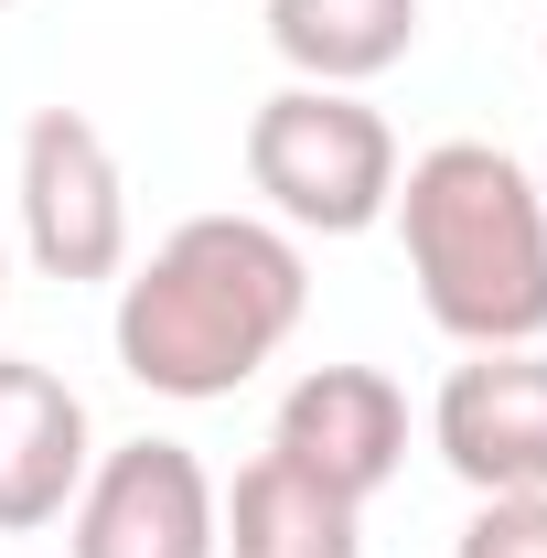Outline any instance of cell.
<instances>
[{
  "mask_svg": "<svg viewBox=\"0 0 547 558\" xmlns=\"http://www.w3.org/2000/svg\"><path fill=\"white\" fill-rule=\"evenodd\" d=\"M312 269L258 215H183L161 258L119 290V365L150 398H236L301 333Z\"/></svg>",
  "mask_w": 547,
  "mask_h": 558,
  "instance_id": "cell-1",
  "label": "cell"
},
{
  "mask_svg": "<svg viewBox=\"0 0 547 558\" xmlns=\"http://www.w3.org/2000/svg\"><path fill=\"white\" fill-rule=\"evenodd\" d=\"M398 236H409L418 312L473 354L537 344L547 333V205L515 150L494 140H440L398 183Z\"/></svg>",
  "mask_w": 547,
  "mask_h": 558,
  "instance_id": "cell-2",
  "label": "cell"
},
{
  "mask_svg": "<svg viewBox=\"0 0 547 558\" xmlns=\"http://www.w3.org/2000/svg\"><path fill=\"white\" fill-rule=\"evenodd\" d=\"M247 183L269 194L279 226L312 236H365L398 205V130L354 86H279L247 119Z\"/></svg>",
  "mask_w": 547,
  "mask_h": 558,
  "instance_id": "cell-3",
  "label": "cell"
},
{
  "mask_svg": "<svg viewBox=\"0 0 547 558\" xmlns=\"http://www.w3.org/2000/svg\"><path fill=\"white\" fill-rule=\"evenodd\" d=\"M22 247L44 279H119L130 269V194H119V161L97 119L44 108L22 130Z\"/></svg>",
  "mask_w": 547,
  "mask_h": 558,
  "instance_id": "cell-4",
  "label": "cell"
},
{
  "mask_svg": "<svg viewBox=\"0 0 547 558\" xmlns=\"http://www.w3.org/2000/svg\"><path fill=\"white\" fill-rule=\"evenodd\" d=\"M269 451L290 473L333 484L343 505H365V494L398 484V462H409V398H398V376H376V365H312V376L279 398Z\"/></svg>",
  "mask_w": 547,
  "mask_h": 558,
  "instance_id": "cell-5",
  "label": "cell"
},
{
  "mask_svg": "<svg viewBox=\"0 0 547 558\" xmlns=\"http://www.w3.org/2000/svg\"><path fill=\"white\" fill-rule=\"evenodd\" d=\"M75 558H215V484L183 440H130L75 484Z\"/></svg>",
  "mask_w": 547,
  "mask_h": 558,
  "instance_id": "cell-6",
  "label": "cell"
},
{
  "mask_svg": "<svg viewBox=\"0 0 547 558\" xmlns=\"http://www.w3.org/2000/svg\"><path fill=\"white\" fill-rule=\"evenodd\" d=\"M429 440L473 494H547V354L505 344V354L451 365V387L429 409Z\"/></svg>",
  "mask_w": 547,
  "mask_h": 558,
  "instance_id": "cell-7",
  "label": "cell"
},
{
  "mask_svg": "<svg viewBox=\"0 0 547 558\" xmlns=\"http://www.w3.org/2000/svg\"><path fill=\"white\" fill-rule=\"evenodd\" d=\"M86 484V398L54 365L0 354V537L54 526Z\"/></svg>",
  "mask_w": 547,
  "mask_h": 558,
  "instance_id": "cell-8",
  "label": "cell"
},
{
  "mask_svg": "<svg viewBox=\"0 0 547 558\" xmlns=\"http://www.w3.org/2000/svg\"><path fill=\"white\" fill-rule=\"evenodd\" d=\"M215 558H365V505H343L333 484L258 451L236 494L215 505Z\"/></svg>",
  "mask_w": 547,
  "mask_h": 558,
  "instance_id": "cell-9",
  "label": "cell"
},
{
  "mask_svg": "<svg viewBox=\"0 0 547 558\" xmlns=\"http://www.w3.org/2000/svg\"><path fill=\"white\" fill-rule=\"evenodd\" d=\"M269 44L301 86H365L418 44V0H269Z\"/></svg>",
  "mask_w": 547,
  "mask_h": 558,
  "instance_id": "cell-10",
  "label": "cell"
},
{
  "mask_svg": "<svg viewBox=\"0 0 547 558\" xmlns=\"http://www.w3.org/2000/svg\"><path fill=\"white\" fill-rule=\"evenodd\" d=\"M451 558H547V494H483Z\"/></svg>",
  "mask_w": 547,
  "mask_h": 558,
  "instance_id": "cell-11",
  "label": "cell"
},
{
  "mask_svg": "<svg viewBox=\"0 0 547 558\" xmlns=\"http://www.w3.org/2000/svg\"><path fill=\"white\" fill-rule=\"evenodd\" d=\"M0 11H11V0H0Z\"/></svg>",
  "mask_w": 547,
  "mask_h": 558,
  "instance_id": "cell-12",
  "label": "cell"
}]
</instances>
